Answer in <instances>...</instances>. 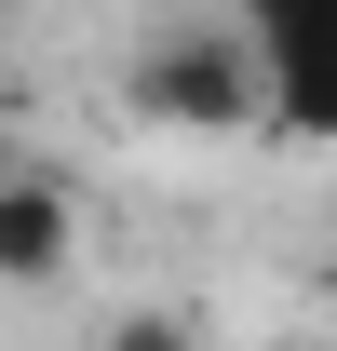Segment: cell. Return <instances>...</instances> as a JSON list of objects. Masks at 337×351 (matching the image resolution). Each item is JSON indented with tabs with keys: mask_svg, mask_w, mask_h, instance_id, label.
Segmentation results:
<instances>
[{
	"mask_svg": "<svg viewBox=\"0 0 337 351\" xmlns=\"http://www.w3.org/2000/svg\"><path fill=\"white\" fill-rule=\"evenodd\" d=\"M68 270H82V203H68V176L0 162V284L41 298V284H68Z\"/></svg>",
	"mask_w": 337,
	"mask_h": 351,
	"instance_id": "3957f363",
	"label": "cell"
},
{
	"mask_svg": "<svg viewBox=\"0 0 337 351\" xmlns=\"http://www.w3.org/2000/svg\"><path fill=\"white\" fill-rule=\"evenodd\" d=\"M243 27H256V68H270V122L337 149V0H270Z\"/></svg>",
	"mask_w": 337,
	"mask_h": 351,
	"instance_id": "7a4b0ae2",
	"label": "cell"
},
{
	"mask_svg": "<svg viewBox=\"0 0 337 351\" xmlns=\"http://www.w3.org/2000/svg\"><path fill=\"white\" fill-rule=\"evenodd\" d=\"M122 95L149 108V122H175V135H243V122H270V68H256V27H243V14H162V27L135 41Z\"/></svg>",
	"mask_w": 337,
	"mask_h": 351,
	"instance_id": "6da1fadb",
	"label": "cell"
},
{
	"mask_svg": "<svg viewBox=\"0 0 337 351\" xmlns=\"http://www.w3.org/2000/svg\"><path fill=\"white\" fill-rule=\"evenodd\" d=\"M95 351H203V324H189V311H108V324H95Z\"/></svg>",
	"mask_w": 337,
	"mask_h": 351,
	"instance_id": "277c9868",
	"label": "cell"
}]
</instances>
